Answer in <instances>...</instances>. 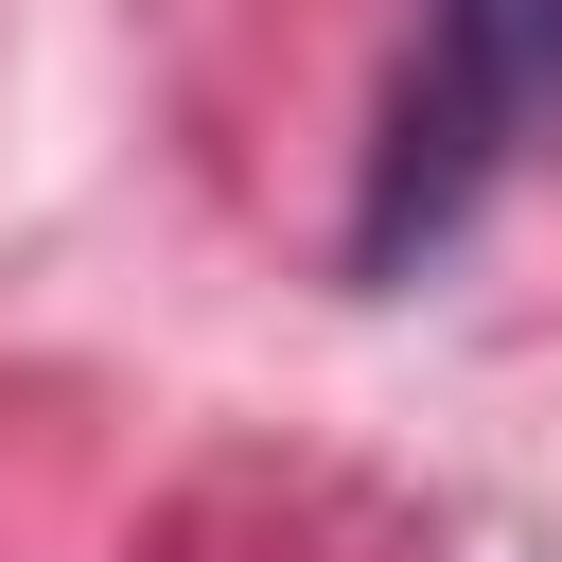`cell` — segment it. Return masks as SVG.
Instances as JSON below:
<instances>
[{
    "label": "cell",
    "mask_w": 562,
    "mask_h": 562,
    "mask_svg": "<svg viewBox=\"0 0 562 562\" xmlns=\"http://www.w3.org/2000/svg\"><path fill=\"white\" fill-rule=\"evenodd\" d=\"M544 140H562V0H422L404 88H386V140H369V193H351V263L404 281Z\"/></svg>",
    "instance_id": "cell-1"
}]
</instances>
